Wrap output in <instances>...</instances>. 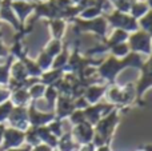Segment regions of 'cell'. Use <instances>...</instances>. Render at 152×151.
<instances>
[{
    "label": "cell",
    "instance_id": "34",
    "mask_svg": "<svg viewBox=\"0 0 152 151\" xmlns=\"http://www.w3.org/2000/svg\"><path fill=\"white\" fill-rule=\"evenodd\" d=\"M47 127H48V130H50L51 133H52L58 139L64 134V130H63V120H60V119H56V118H55L52 122L48 123Z\"/></svg>",
    "mask_w": 152,
    "mask_h": 151
},
{
    "label": "cell",
    "instance_id": "11",
    "mask_svg": "<svg viewBox=\"0 0 152 151\" xmlns=\"http://www.w3.org/2000/svg\"><path fill=\"white\" fill-rule=\"evenodd\" d=\"M115 108V106L110 103H96V104H89L86 110H84V115H86V120L95 126L104 115H107L110 111Z\"/></svg>",
    "mask_w": 152,
    "mask_h": 151
},
{
    "label": "cell",
    "instance_id": "16",
    "mask_svg": "<svg viewBox=\"0 0 152 151\" xmlns=\"http://www.w3.org/2000/svg\"><path fill=\"white\" fill-rule=\"evenodd\" d=\"M108 84L107 83H100V84H89L84 90L83 96L86 98V100L88 102V104H96L100 103L103 98L105 95Z\"/></svg>",
    "mask_w": 152,
    "mask_h": 151
},
{
    "label": "cell",
    "instance_id": "24",
    "mask_svg": "<svg viewBox=\"0 0 152 151\" xmlns=\"http://www.w3.org/2000/svg\"><path fill=\"white\" fill-rule=\"evenodd\" d=\"M148 11H150V7L147 5L145 1H135L134 0V3H132V5H131V10H129V15H131L134 19L139 20V19L143 18Z\"/></svg>",
    "mask_w": 152,
    "mask_h": 151
},
{
    "label": "cell",
    "instance_id": "23",
    "mask_svg": "<svg viewBox=\"0 0 152 151\" xmlns=\"http://www.w3.org/2000/svg\"><path fill=\"white\" fill-rule=\"evenodd\" d=\"M21 62H23L24 67H26L27 72H28V76L31 78H40V75L43 74V71L40 70V67L37 66L36 60H34V59H31L28 55L24 56L23 59H21Z\"/></svg>",
    "mask_w": 152,
    "mask_h": 151
},
{
    "label": "cell",
    "instance_id": "31",
    "mask_svg": "<svg viewBox=\"0 0 152 151\" xmlns=\"http://www.w3.org/2000/svg\"><path fill=\"white\" fill-rule=\"evenodd\" d=\"M137 24H139V29H143L152 36V10L148 11L143 18H140L137 20Z\"/></svg>",
    "mask_w": 152,
    "mask_h": 151
},
{
    "label": "cell",
    "instance_id": "39",
    "mask_svg": "<svg viewBox=\"0 0 152 151\" xmlns=\"http://www.w3.org/2000/svg\"><path fill=\"white\" fill-rule=\"evenodd\" d=\"M76 151H96V146H95L94 143H87V144H81V146H79V149Z\"/></svg>",
    "mask_w": 152,
    "mask_h": 151
},
{
    "label": "cell",
    "instance_id": "48",
    "mask_svg": "<svg viewBox=\"0 0 152 151\" xmlns=\"http://www.w3.org/2000/svg\"><path fill=\"white\" fill-rule=\"evenodd\" d=\"M151 55H152V43H151Z\"/></svg>",
    "mask_w": 152,
    "mask_h": 151
},
{
    "label": "cell",
    "instance_id": "42",
    "mask_svg": "<svg viewBox=\"0 0 152 151\" xmlns=\"http://www.w3.org/2000/svg\"><path fill=\"white\" fill-rule=\"evenodd\" d=\"M96 151H112V149H111V144L105 143V144H102V146L96 147Z\"/></svg>",
    "mask_w": 152,
    "mask_h": 151
},
{
    "label": "cell",
    "instance_id": "5",
    "mask_svg": "<svg viewBox=\"0 0 152 151\" xmlns=\"http://www.w3.org/2000/svg\"><path fill=\"white\" fill-rule=\"evenodd\" d=\"M71 21H74L75 29L77 32H91L102 40L107 37V32L110 27H108V23L104 16H99L96 19H92V20H83V19L75 18Z\"/></svg>",
    "mask_w": 152,
    "mask_h": 151
},
{
    "label": "cell",
    "instance_id": "15",
    "mask_svg": "<svg viewBox=\"0 0 152 151\" xmlns=\"http://www.w3.org/2000/svg\"><path fill=\"white\" fill-rule=\"evenodd\" d=\"M0 21L10 24L16 32L21 29V26L19 23L18 18H16L15 12H13L12 7H11V0H1V5H0Z\"/></svg>",
    "mask_w": 152,
    "mask_h": 151
},
{
    "label": "cell",
    "instance_id": "33",
    "mask_svg": "<svg viewBox=\"0 0 152 151\" xmlns=\"http://www.w3.org/2000/svg\"><path fill=\"white\" fill-rule=\"evenodd\" d=\"M58 96H59V92L56 91V88L53 87V86H47L43 99H45V100H47V103L51 106L52 111H53V107H55L56 100H58Z\"/></svg>",
    "mask_w": 152,
    "mask_h": 151
},
{
    "label": "cell",
    "instance_id": "41",
    "mask_svg": "<svg viewBox=\"0 0 152 151\" xmlns=\"http://www.w3.org/2000/svg\"><path fill=\"white\" fill-rule=\"evenodd\" d=\"M32 147L28 146V144H24L21 147H18V149H10V150H5V151H31Z\"/></svg>",
    "mask_w": 152,
    "mask_h": 151
},
{
    "label": "cell",
    "instance_id": "10",
    "mask_svg": "<svg viewBox=\"0 0 152 151\" xmlns=\"http://www.w3.org/2000/svg\"><path fill=\"white\" fill-rule=\"evenodd\" d=\"M7 122H8V125H10V127L18 128V130L26 133L29 128L28 107H15L13 106Z\"/></svg>",
    "mask_w": 152,
    "mask_h": 151
},
{
    "label": "cell",
    "instance_id": "27",
    "mask_svg": "<svg viewBox=\"0 0 152 151\" xmlns=\"http://www.w3.org/2000/svg\"><path fill=\"white\" fill-rule=\"evenodd\" d=\"M63 45H64V44H63V42H61V40L51 39L50 42H48L47 44L44 45L43 51H45V52H47L50 56L55 58L56 55H59V54L61 52V50H63Z\"/></svg>",
    "mask_w": 152,
    "mask_h": 151
},
{
    "label": "cell",
    "instance_id": "7",
    "mask_svg": "<svg viewBox=\"0 0 152 151\" xmlns=\"http://www.w3.org/2000/svg\"><path fill=\"white\" fill-rule=\"evenodd\" d=\"M128 47L131 52L139 54V55H151V43H152V36L144 32L143 29H137L135 32H131L128 36Z\"/></svg>",
    "mask_w": 152,
    "mask_h": 151
},
{
    "label": "cell",
    "instance_id": "26",
    "mask_svg": "<svg viewBox=\"0 0 152 151\" xmlns=\"http://www.w3.org/2000/svg\"><path fill=\"white\" fill-rule=\"evenodd\" d=\"M108 52H110V55H112L113 58L123 59V58H126L127 55H129V54H131V51H129L128 43L124 42V43H119V44L111 47Z\"/></svg>",
    "mask_w": 152,
    "mask_h": 151
},
{
    "label": "cell",
    "instance_id": "17",
    "mask_svg": "<svg viewBox=\"0 0 152 151\" xmlns=\"http://www.w3.org/2000/svg\"><path fill=\"white\" fill-rule=\"evenodd\" d=\"M47 26L50 28V32H51V37L55 40H63L64 35H66V29H67V20L64 19H51V20L47 21Z\"/></svg>",
    "mask_w": 152,
    "mask_h": 151
},
{
    "label": "cell",
    "instance_id": "45",
    "mask_svg": "<svg viewBox=\"0 0 152 151\" xmlns=\"http://www.w3.org/2000/svg\"><path fill=\"white\" fill-rule=\"evenodd\" d=\"M145 3H147V5L150 7V10H152V0H147Z\"/></svg>",
    "mask_w": 152,
    "mask_h": 151
},
{
    "label": "cell",
    "instance_id": "9",
    "mask_svg": "<svg viewBox=\"0 0 152 151\" xmlns=\"http://www.w3.org/2000/svg\"><path fill=\"white\" fill-rule=\"evenodd\" d=\"M55 114L53 111H42L36 107V102H31L28 106V119L29 126L32 127H42V126H47L50 122L55 119Z\"/></svg>",
    "mask_w": 152,
    "mask_h": 151
},
{
    "label": "cell",
    "instance_id": "19",
    "mask_svg": "<svg viewBox=\"0 0 152 151\" xmlns=\"http://www.w3.org/2000/svg\"><path fill=\"white\" fill-rule=\"evenodd\" d=\"M10 100L15 107H28L32 102L27 88H18V90L11 91Z\"/></svg>",
    "mask_w": 152,
    "mask_h": 151
},
{
    "label": "cell",
    "instance_id": "30",
    "mask_svg": "<svg viewBox=\"0 0 152 151\" xmlns=\"http://www.w3.org/2000/svg\"><path fill=\"white\" fill-rule=\"evenodd\" d=\"M99 16H103L102 11L97 7H95V5H91V7L83 8L77 18L83 19V20H92V19H96V18H99Z\"/></svg>",
    "mask_w": 152,
    "mask_h": 151
},
{
    "label": "cell",
    "instance_id": "32",
    "mask_svg": "<svg viewBox=\"0 0 152 151\" xmlns=\"http://www.w3.org/2000/svg\"><path fill=\"white\" fill-rule=\"evenodd\" d=\"M40 143H42V142H40V138H39V135H37L36 127L29 126V128L26 131V144H28V146H31V147H35Z\"/></svg>",
    "mask_w": 152,
    "mask_h": 151
},
{
    "label": "cell",
    "instance_id": "14",
    "mask_svg": "<svg viewBox=\"0 0 152 151\" xmlns=\"http://www.w3.org/2000/svg\"><path fill=\"white\" fill-rule=\"evenodd\" d=\"M35 4L36 3L32 1H11V7H12L13 12H15L16 18H18L19 23H20L21 29L27 24V19L34 13Z\"/></svg>",
    "mask_w": 152,
    "mask_h": 151
},
{
    "label": "cell",
    "instance_id": "6",
    "mask_svg": "<svg viewBox=\"0 0 152 151\" xmlns=\"http://www.w3.org/2000/svg\"><path fill=\"white\" fill-rule=\"evenodd\" d=\"M105 20L108 23V27L111 28H119V29H124L127 32H135L139 29V24H137V20L134 19L129 13H124L120 12V11L113 10L112 12L104 15Z\"/></svg>",
    "mask_w": 152,
    "mask_h": 151
},
{
    "label": "cell",
    "instance_id": "8",
    "mask_svg": "<svg viewBox=\"0 0 152 151\" xmlns=\"http://www.w3.org/2000/svg\"><path fill=\"white\" fill-rule=\"evenodd\" d=\"M26 144V133L13 127H5L3 142L0 144V151H5L10 149H18Z\"/></svg>",
    "mask_w": 152,
    "mask_h": 151
},
{
    "label": "cell",
    "instance_id": "38",
    "mask_svg": "<svg viewBox=\"0 0 152 151\" xmlns=\"http://www.w3.org/2000/svg\"><path fill=\"white\" fill-rule=\"evenodd\" d=\"M10 56V48L4 44V40L0 39V60H5Z\"/></svg>",
    "mask_w": 152,
    "mask_h": 151
},
{
    "label": "cell",
    "instance_id": "44",
    "mask_svg": "<svg viewBox=\"0 0 152 151\" xmlns=\"http://www.w3.org/2000/svg\"><path fill=\"white\" fill-rule=\"evenodd\" d=\"M71 1H72V4H81L84 0H71Z\"/></svg>",
    "mask_w": 152,
    "mask_h": 151
},
{
    "label": "cell",
    "instance_id": "25",
    "mask_svg": "<svg viewBox=\"0 0 152 151\" xmlns=\"http://www.w3.org/2000/svg\"><path fill=\"white\" fill-rule=\"evenodd\" d=\"M69 51H68V45L64 44L63 45V50L59 55H56L53 58V63H52V68H59V70H63L66 67V64L68 63V59H69Z\"/></svg>",
    "mask_w": 152,
    "mask_h": 151
},
{
    "label": "cell",
    "instance_id": "22",
    "mask_svg": "<svg viewBox=\"0 0 152 151\" xmlns=\"http://www.w3.org/2000/svg\"><path fill=\"white\" fill-rule=\"evenodd\" d=\"M36 130H37V135H39L40 142H42V143L47 144V146L52 147V149H56V146H58V138H56V136L53 135L50 130H48L47 126L36 127Z\"/></svg>",
    "mask_w": 152,
    "mask_h": 151
},
{
    "label": "cell",
    "instance_id": "2",
    "mask_svg": "<svg viewBox=\"0 0 152 151\" xmlns=\"http://www.w3.org/2000/svg\"><path fill=\"white\" fill-rule=\"evenodd\" d=\"M120 111L119 107H115L112 111H110L107 115L102 118L96 125L94 126L95 128V135L92 143L96 147L102 146V144H111L113 138V134L116 131L119 122H120Z\"/></svg>",
    "mask_w": 152,
    "mask_h": 151
},
{
    "label": "cell",
    "instance_id": "28",
    "mask_svg": "<svg viewBox=\"0 0 152 151\" xmlns=\"http://www.w3.org/2000/svg\"><path fill=\"white\" fill-rule=\"evenodd\" d=\"M45 88H47V86L42 84L40 82L32 84L31 87L28 88V94H29V96H31V100L37 102V100H40V99H43L44 92H45Z\"/></svg>",
    "mask_w": 152,
    "mask_h": 151
},
{
    "label": "cell",
    "instance_id": "29",
    "mask_svg": "<svg viewBox=\"0 0 152 151\" xmlns=\"http://www.w3.org/2000/svg\"><path fill=\"white\" fill-rule=\"evenodd\" d=\"M36 63L37 66L40 67V70H42L43 72L44 71H48V70L52 68V63H53V58L52 56H50L45 51H40L39 56H37L36 59Z\"/></svg>",
    "mask_w": 152,
    "mask_h": 151
},
{
    "label": "cell",
    "instance_id": "46",
    "mask_svg": "<svg viewBox=\"0 0 152 151\" xmlns=\"http://www.w3.org/2000/svg\"><path fill=\"white\" fill-rule=\"evenodd\" d=\"M11 1H32V3H36L35 0H11Z\"/></svg>",
    "mask_w": 152,
    "mask_h": 151
},
{
    "label": "cell",
    "instance_id": "3",
    "mask_svg": "<svg viewBox=\"0 0 152 151\" xmlns=\"http://www.w3.org/2000/svg\"><path fill=\"white\" fill-rule=\"evenodd\" d=\"M105 98H107L108 103L112 104L115 107H119L120 110H123V107L131 106L135 102V86H132L131 83L128 84H108L107 91H105Z\"/></svg>",
    "mask_w": 152,
    "mask_h": 151
},
{
    "label": "cell",
    "instance_id": "13",
    "mask_svg": "<svg viewBox=\"0 0 152 151\" xmlns=\"http://www.w3.org/2000/svg\"><path fill=\"white\" fill-rule=\"evenodd\" d=\"M75 104H74V99L71 96H63L59 95L58 100L55 103L53 107V114H55L56 119H68V117L75 111Z\"/></svg>",
    "mask_w": 152,
    "mask_h": 151
},
{
    "label": "cell",
    "instance_id": "4",
    "mask_svg": "<svg viewBox=\"0 0 152 151\" xmlns=\"http://www.w3.org/2000/svg\"><path fill=\"white\" fill-rule=\"evenodd\" d=\"M152 88V55L147 56L140 67V76L135 86V102L139 106H143V96L148 90Z\"/></svg>",
    "mask_w": 152,
    "mask_h": 151
},
{
    "label": "cell",
    "instance_id": "18",
    "mask_svg": "<svg viewBox=\"0 0 152 151\" xmlns=\"http://www.w3.org/2000/svg\"><path fill=\"white\" fill-rule=\"evenodd\" d=\"M128 36H129V32L124 31V29H119V28H113L112 32H111L110 36H107L104 40H103V45L107 51H110L111 47L113 45L119 44V43H124L128 40Z\"/></svg>",
    "mask_w": 152,
    "mask_h": 151
},
{
    "label": "cell",
    "instance_id": "1",
    "mask_svg": "<svg viewBox=\"0 0 152 151\" xmlns=\"http://www.w3.org/2000/svg\"><path fill=\"white\" fill-rule=\"evenodd\" d=\"M143 62H144L143 56L135 52H131L123 59H118L113 58L112 55H108L97 66V75L102 78V80L104 83L113 84V83H118V76L123 70L126 68L140 70Z\"/></svg>",
    "mask_w": 152,
    "mask_h": 151
},
{
    "label": "cell",
    "instance_id": "21",
    "mask_svg": "<svg viewBox=\"0 0 152 151\" xmlns=\"http://www.w3.org/2000/svg\"><path fill=\"white\" fill-rule=\"evenodd\" d=\"M64 75L63 70L59 68H51L48 71H44L39 78V82L44 86H53L59 79H61Z\"/></svg>",
    "mask_w": 152,
    "mask_h": 151
},
{
    "label": "cell",
    "instance_id": "37",
    "mask_svg": "<svg viewBox=\"0 0 152 151\" xmlns=\"http://www.w3.org/2000/svg\"><path fill=\"white\" fill-rule=\"evenodd\" d=\"M10 96H11V90L8 88V86H0V104L10 100Z\"/></svg>",
    "mask_w": 152,
    "mask_h": 151
},
{
    "label": "cell",
    "instance_id": "20",
    "mask_svg": "<svg viewBox=\"0 0 152 151\" xmlns=\"http://www.w3.org/2000/svg\"><path fill=\"white\" fill-rule=\"evenodd\" d=\"M79 149V144L75 142L71 131H64V134L58 139V146L55 150L58 151H76Z\"/></svg>",
    "mask_w": 152,
    "mask_h": 151
},
{
    "label": "cell",
    "instance_id": "47",
    "mask_svg": "<svg viewBox=\"0 0 152 151\" xmlns=\"http://www.w3.org/2000/svg\"><path fill=\"white\" fill-rule=\"evenodd\" d=\"M36 3H40V1H47V0H35Z\"/></svg>",
    "mask_w": 152,
    "mask_h": 151
},
{
    "label": "cell",
    "instance_id": "43",
    "mask_svg": "<svg viewBox=\"0 0 152 151\" xmlns=\"http://www.w3.org/2000/svg\"><path fill=\"white\" fill-rule=\"evenodd\" d=\"M142 151H152V144H145L142 149Z\"/></svg>",
    "mask_w": 152,
    "mask_h": 151
},
{
    "label": "cell",
    "instance_id": "49",
    "mask_svg": "<svg viewBox=\"0 0 152 151\" xmlns=\"http://www.w3.org/2000/svg\"><path fill=\"white\" fill-rule=\"evenodd\" d=\"M136 151H142V149H140V150H136Z\"/></svg>",
    "mask_w": 152,
    "mask_h": 151
},
{
    "label": "cell",
    "instance_id": "35",
    "mask_svg": "<svg viewBox=\"0 0 152 151\" xmlns=\"http://www.w3.org/2000/svg\"><path fill=\"white\" fill-rule=\"evenodd\" d=\"M12 108H13V104L11 103V100H7L0 104V125H4V122H7Z\"/></svg>",
    "mask_w": 152,
    "mask_h": 151
},
{
    "label": "cell",
    "instance_id": "12",
    "mask_svg": "<svg viewBox=\"0 0 152 151\" xmlns=\"http://www.w3.org/2000/svg\"><path fill=\"white\" fill-rule=\"evenodd\" d=\"M71 134L74 136L75 142L81 146V144H87V143H91L94 141V135H95V128L91 123L86 122L80 123L77 126H72V130Z\"/></svg>",
    "mask_w": 152,
    "mask_h": 151
},
{
    "label": "cell",
    "instance_id": "36",
    "mask_svg": "<svg viewBox=\"0 0 152 151\" xmlns=\"http://www.w3.org/2000/svg\"><path fill=\"white\" fill-rule=\"evenodd\" d=\"M69 122L72 126H77L80 123L86 122V115H84V110H75L71 115L68 117Z\"/></svg>",
    "mask_w": 152,
    "mask_h": 151
},
{
    "label": "cell",
    "instance_id": "40",
    "mask_svg": "<svg viewBox=\"0 0 152 151\" xmlns=\"http://www.w3.org/2000/svg\"><path fill=\"white\" fill-rule=\"evenodd\" d=\"M53 150L55 149H52V147L47 146V144H44V143H40V144H37V146H35L31 149V151H53Z\"/></svg>",
    "mask_w": 152,
    "mask_h": 151
}]
</instances>
